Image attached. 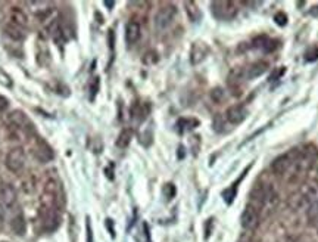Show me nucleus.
<instances>
[{
  "instance_id": "nucleus-1",
  "label": "nucleus",
  "mask_w": 318,
  "mask_h": 242,
  "mask_svg": "<svg viewBox=\"0 0 318 242\" xmlns=\"http://www.w3.org/2000/svg\"><path fill=\"white\" fill-rule=\"evenodd\" d=\"M38 217L43 227L53 230L59 225V208H58V183L53 179H49L44 183L41 196H40V210Z\"/></svg>"
},
{
  "instance_id": "nucleus-2",
  "label": "nucleus",
  "mask_w": 318,
  "mask_h": 242,
  "mask_svg": "<svg viewBox=\"0 0 318 242\" xmlns=\"http://www.w3.org/2000/svg\"><path fill=\"white\" fill-rule=\"evenodd\" d=\"M175 15H177V9H175L174 5H165V6H162V8L156 12V15H155V19H153L155 28L159 30V31L167 30V28L172 24Z\"/></svg>"
},
{
  "instance_id": "nucleus-3",
  "label": "nucleus",
  "mask_w": 318,
  "mask_h": 242,
  "mask_svg": "<svg viewBox=\"0 0 318 242\" xmlns=\"http://www.w3.org/2000/svg\"><path fill=\"white\" fill-rule=\"evenodd\" d=\"M24 164H25V152L22 148H14L8 152L5 166L9 172L18 173L24 169Z\"/></svg>"
},
{
  "instance_id": "nucleus-4",
  "label": "nucleus",
  "mask_w": 318,
  "mask_h": 242,
  "mask_svg": "<svg viewBox=\"0 0 318 242\" xmlns=\"http://www.w3.org/2000/svg\"><path fill=\"white\" fill-rule=\"evenodd\" d=\"M211 8L218 19H232L237 15V8L233 2H214Z\"/></svg>"
},
{
  "instance_id": "nucleus-5",
  "label": "nucleus",
  "mask_w": 318,
  "mask_h": 242,
  "mask_svg": "<svg viewBox=\"0 0 318 242\" xmlns=\"http://www.w3.org/2000/svg\"><path fill=\"white\" fill-rule=\"evenodd\" d=\"M33 152H34V156L40 161V163H49V161H52L55 158V154H53V149L50 148V145L40 138L35 139V143L33 146Z\"/></svg>"
},
{
  "instance_id": "nucleus-6",
  "label": "nucleus",
  "mask_w": 318,
  "mask_h": 242,
  "mask_svg": "<svg viewBox=\"0 0 318 242\" xmlns=\"http://www.w3.org/2000/svg\"><path fill=\"white\" fill-rule=\"evenodd\" d=\"M9 123L14 129H17L18 132H34V126L30 123L28 117L22 112V111H14L9 115Z\"/></svg>"
},
{
  "instance_id": "nucleus-7",
  "label": "nucleus",
  "mask_w": 318,
  "mask_h": 242,
  "mask_svg": "<svg viewBox=\"0 0 318 242\" xmlns=\"http://www.w3.org/2000/svg\"><path fill=\"white\" fill-rule=\"evenodd\" d=\"M259 211L255 210L253 207H246L245 211L242 213V217H240V223L242 226L246 229V230H255L258 226H259Z\"/></svg>"
},
{
  "instance_id": "nucleus-8",
  "label": "nucleus",
  "mask_w": 318,
  "mask_h": 242,
  "mask_svg": "<svg viewBox=\"0 0 318 242\" xmlns=\"http://www.w3.org/2000/svg\"><path fill=\"white\" fill-rule=\"evenodd\" d=\"M0 201H2V206H5L8 208H12L17 204V201H18L17 189L9 183L2 185V186H0Z\"/></svg>"
},
{
  "instance_id": "nucleus-9",
  "label": "nucleus",
  "mask_w": 318,
  "mask_h": 242,
  "mask_svg": "<svg viewBox=\"0 0 318 242\" xmlns=\"http://www.w3.org/2000/svg\"><path fill=\"white\" fill-rule=\"evenodd\" d=\"M246 115H248V112H246V109H245V106L243 105H233V106H230L229 109H227V112H225V120L229 121L230 124H240V123H243L245 121V118H246Z\"/></svg>"
},
{
  "instance_id": "nucleus-10",
  "label": "nucleus",
  "mask_w": 318,
  "mask_h": 242,
  "mask_svg": "<svg viewBox=\"0 0 318 242\" xmlns=\"http://www.w3.org/2000/svg\"><path fill=\"white\" fill-rule=\"evenodd\" d=\"M142 35V27L139 22L135 21H130L125 25V42L128 45H134L139 42V38Z\"/></svg>"
},
{
  "instance_id": "nucleus-11",
  "label": "nucleus",
  "mask_w": 318,
  "mask_h": 242,
  "mask_svg": "<svg viewBox=\"0 0 318 242\" xmlns=\"http://www.w3.org/2000/svg\"><path fill=\"white\" fill-rule=\"evenodd\" d=\"M8 18H9L8 22L15 24L18 27L27 28V25H28V17H27V14L21 8H15V6L11 8L9 12H8Z\"/></svg>"
},
{
  "instance_id": "nucleus-12",
  "label": "nucleus",
  "mask_w": 318,
  "mask_h": 242,
  "mask_svg": "<svg viewBox=\"0 0 318 242\" xmlns=\"http://www.w3.org/2000/svg\"><path fill=\"white\" fill-rule=\"evenodd\" d=\"M292 166V161H290V156L289 155H280L277 156L274 161H272V164H271V169L272 172H274L277 176H282L285 174Z\"/></svg>"
},
{
  "instance_id": "nucleus-13",
  "label": "nucleus",
  "mask_w": 318,
  "mask_h": 242,
  "mask_svg": "<svg viewBox=\"0 0 318 242\" xmlns=\"http://www.w3.org/2000/svg\"><path fill=\"white\" fill-rule=\"evenodd\" d=\"M206 55H208V48L205 43H199V42L193 43L192 51H190V61L193 65L201 64L206 58Z\"/></svg>"
},
{
  "instance_id": "nucleus-14",
  "label": "nucleus",
  "mask_w": 318,
  "mask_h": 242,
  "mask_svg": "<svg viewBox=\"0 0 318 242\" xmlns=\"http://www.w3.org/2000/svg\"><path fill=\"white\" fill-rule=\"evenodd\" d=\"M11 229L18 236H24L25 235V232H27V222H25L22 213L14 216V219L11 220Z\"/></svg>"
},
{
  "instance_id": "nucleus-15",
  "label": "nucleus",
  "mask_w": 318,
  "mask_h": 242,
  "mask_svg": "<svg viewBox=\"0 0 318 242\" xmlns=\"http://www.w3.org/2000/svg\"><path fill=\"white\" fill-rule=\"evenodd\" d=\"M5 33H6L8 37H11L12 40H17V42L24 40V37H25V28L18 27L15 24H11V22L5 24Z\"/></svg>"
},
{
  "instance_id": "nucleus-16",
  "label": "nucleus",
  "mask_w": 318,
  "mask_h": 242,
  "mask_svg": "<svg viewBox=\"0 0 318 242\" xmlns=\"http://www.w3.org/2000/svg\"><path fill=\"white\" fill-rule=\"evenodd\" d=\"M267 69H268V64L265 61H258V62H255V64H252L249 67V69L246 72V78H249V80L256 78V77L262 75Z\"/></svg>"
},
{
  "instance_id": "nucleus-17",
  "label": "nucleus",
  "mask_w": 318,
  "mask_h": 242,
  "mask_svg": "<svg viewBox=\"0 0 318 242\" xmlns=\"http://www.w3.org/2000/svg\"><path fill=\"white\" fill-rule=\"evenodd\" d=\"M149 106L145 104H134L131 108V118L135 121H143L148 117Z\"/></svg>"
},
{
  "instance_id": "nucleus-18",
  "label": "nucleus",
  "mask_w": 318,
  "mask_h": 242,
  "mask_svg": "<svg viewBox=\"0 0 318 242\" xmlns=\"http://www.w3.org/2000/svg\"><path fill=\"white\" fill-rule=\"evenodd\" d=\"M37 62L41 67H46V65L50 64V53H49L48 48L44 46V43H40V42H38V46H37Z\"/></svg>"
},
{
  "instance_id": "nucleus-19",
  "label": "nucleus",
  "mask_w": 318,
  "mask_h": 242,
  "mask_svg": "<svg viewBox=\"0 0 318 242\" xmlns=\"http://www.w3.org/2000/svg\"><path fill=\"white\" fill-rule=\"evenodd\" d=\"M184 8H186V14L189 17V19L192 22H198L201 19V11L198 3L195 2H184Z\"/></svg>"
},
{
  "instance_id": "nucleus-20",
  "label": "nucleus",
  "mask_w": 318,
  "mask_h": 242,
  "mask_svg": "<svg viewBox=\"0 0 318 242\" xmlns=\"http://www.w3.org/2000/svg\"><path fill=\"white\" fill-rule=\"evenodd\" d=\"M198 124H199V121L195 120V118H181V120H178L177 127H178L180 133H184V132H189V130L195 129Z\"/></svg>"
},
{
  "instance_id": "nucleus-21",
  "label": "nucleus",
  "mask_w": 318,
  "mask_h": 242,
  "mask_svg": "<svg viewBox=\"0 0 318 242\" xmlns=\"http://www.w3.org/2000/svg\"><path fill=\"white\" fill-rule=\"evenodd\" d=\"M131 139H133V130L131 129H124L121 133H119V136H118V139H117V146L119 148V149H125L128 145H130V142H131Z\"/></svg>"
},
{
  "instance_id": "nucleus-22",
  "label": "nucleus",
  "mask_w": 318,
  "mask_h": 242,
  "mask_svg": "<svg viewBox=\"0 0 318 242\" xmlns=\"http://www.w3.org/2000/svg\"><path fill=\"white\" fill-rule=\"evenodd\" d=\"M158 53L155 52V51H148L145 55H143V64L145 65H155L156 62H158Z\"/></svg>"
},
{
  "instance_id": "nucleus-23",
  "label": "nucleus",
  "mask_w": 318,
  "mask_h": 242,
  "mask_svg": "<svg viewBox=\"0 0 318 242\" xmlns=\"http://www.w3.org/2000/svg\"><path fill=\"white\" fill-rule=\"evenodd\" d=\"M99 86H100V80H99V77L93 78L92 85H90V101H93V99L96 98V95H98V92H99Z\"/></svg>"
},
{
  "instance_id": "nucleus-24",
  "label": "nucleus",
  "mask_w": 318,
  "mask_h": 242,
  "mask_svg": "<svg viewBox=\"0 0 318 242\" xmlns=\"http://www.w3.org/2000/svg\"><path fill=\"white\" fill-rule=\"evenodd\" d=\"M211 99H212L214 102H217V104L222 102V99H224V90H222L221 87L212 89V90H211Z\"/></svg>"
},
{
  "instance_id": "nucleus-25",
  "label": "nucleus",
  "mask_w": 318,
  "mask_h": 242,
  "mask_svg": "<svg viewBox=\"0 0 318 242\" xmlns=\"http://www.w3.org/2000/svg\"><path fill=\"white\" fill-rule=\"evenodd\" d=\"M274 21H276V24H277V25H280V27H285V25L287 24V17H286V14H285V12H277V14H276V17H274Z\"/></svg>"
},
{
  "instance_id": "nucleus-26",
  "label": "nucleus",
  "mask_w": 318,
  "mask_h": 242,
  "mask_svg": "<svg viewBox=\"0 0 318 242\" xmlns=\"http://www.w3.org/2000/svg\"><path fill=\"white\" fill-rule=\"evenodd\" d=\"M317 59H318V48H314L312 51L306 52V55H305V61H308V62H314V61H317Z\"/></svg>"
},
{
  "instance_id": "nucleus-27",
  "label": "nucleus",
  "mask_w": 318,
  "mask_h": 242,
  "mask_svg": "<svg viewBox=\"0 0 318 242\" xmlns=\"http://www.w3.org/2000/svg\"><path fill=\"white\" fill-rule=\"evenodd\" d=\"M164 193H165L167 199H171V198L175 195V188H174V185H172V183L165 185V188H164Z\"/></svg>"
},
{
  "instance_id": "nucleus-28",
  "label": "nucleus",
  "mask_w": 318,
  "mask_h": 242,
  "mask_svg": "<svg viewBox=\"0 0 318 242\" xmlns=\"http://www.w3.org/2000/svg\"><path fill=\"white\" fill-rule=\"evenodd\" d=\"M85 230H87V242H93V232H92V226H90L88 217H87V223H85Z\"/></svg>"
},
{
  "instance_id": "nucleus-29",
  "label": "nucleus",
  "mask_w": 318,
  "mask_h": 242,
  "mask_svg": "<svg viewBox=\"0 0 318 242\" xmlns=\"http://www.w3.org/2000/svg\"><path fill=\"white\" fill-rule=\"evenodd\" d=\"M8 106H9V101H8L5 96L0 95V112L6 111V109H8Z\"/></svg>"
},
{
  "instance_id": "nucleus-30",
  "label": "nucleus",
  "mask_w": 318,
  "mask_h": 242,
  "mask_svg": "<svg viewBox=\"0 0 318 242\" xmlns=\"http://www.w3.org/2000/svg\"><path fill=\"white\" fill-rule=\"evenodd\" d=\"M3 223H5V210H3L2 203H0V227L3 226Z\"/></svg>"
},
{
  "instance_id": "nucleus-31",
  "label": "nucleus",
  "mask_w": 318,
  "mask_h": 242,
  "mask_svg": "<svg viewBox=\"0 0 318 242\" xmlns=\"http://www.w3.org/2000/svg\"><path fill=\"white\" fill-rule=\"evenodd\" d=\"M114 43H115V37H114V31H109V48L111 51H114Z\"/></svg>"
},
{
  "instance_id": "nucleus-32",
  "label": "nucleus",
  "mask_w": 318,
  "mask_h": 242,
  "mask_svg": "<svg viewBox=\"0 0 318 242\" xmlns=\"http://www.w3.org/2000/svg\"><path fill=\"white\" fill-rule=\"evenodd\" d=\"M106 226L109 227V232H111V235H112V236H115V232H114V229H112V220H111V219H108V220H106Z\"/></svg>"
},
{
  "instance_id": "nucleus-33",
  "label": "nucleus",
  "mask_w": 318,
  "mask_h": 242,
  "mask_svg": "<svg viewBox=\"0 0 318 242\" xmlns=\"http://www.w3.org/2000/svg\"><path fill=\"white\" fill-rule=\"evenodd\" d=\"M114 5H115L114 2H105V6H108V8H112Z\"/></svg>"
}]
</instances>
